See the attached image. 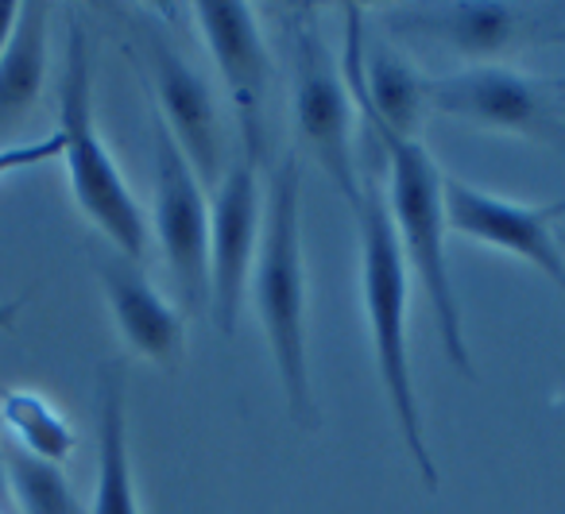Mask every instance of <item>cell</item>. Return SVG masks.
Listing matches in <instances>:
<instances>
[{
    "instance_id": "cell-1",
    "label": "cell",
    "mask_w": 565,
    "mask_h": 514,
    "mask_svg": "<svg viewBox=\"0 0 565 514\" xmlns=\"http://www.w3.org/2000/svg\"><path fill=\"white\" fill-rule=\"evenodd\" d=\"M252 310L264 325L287 410L299 426H318L307 352V271H302V174L299 156L282 151L267 174L264 233L248 279Z\"/></svg>"
},
{
    "instance_id": "cell-2",
    "label": "cell",
    "mask_w": 565,
    "mask_h": 514,
    "mask_svg": "<svg viewBox=\"0 0 565 514\" xmlns=\"http://www.w3.org/2000/svg\"><path fill=\"white\" fill-rule=\"evenodd\" d=\"M356 228H361V295L364 318H369L372 356H376V375L384 387L387 410L395 418V429L403 437L411 464L426 491L441 488L438 460L426 441L423 406L415 390V367H411V341H407V306H411V271L407 259L395 240L392 217H387L384 190L372 179H364L361 202L353 210Z\"/></svg>"
},
{
    "instance_id": "cell-3",
    "label": "cell",
    "mask_w": 565,
    "mask_h": 514,
    "mask_svg": "<svg viewBox=\"0 0 565 514\" xmlns=\"http://www.w3.org/2000/svg\"><path fill=\"white\" fill-rule=\"evenodd\" d=\"M376 148L387 159V217H392L395 240L407 259V271H415L418 287H423L426 302L438 321V336L446 360L472 379L469 336H465L461 302L454 290V271H449V251H446V171L434 163L423 140H403V136L387 132L380 125H369Z\"/></svg>"
},
{
    "instance_id": "cell-4",
    "label": "cell",
    "mask_w": 565,
    "mask_h": 514,
    "mask_svg": "<svg viewBox=\"0 0 565 514\" xmlns=\"http://www.w3.org/2000/svg\"><path fill=\"white\" fill-rule=\"evenodd\" d=\"M58 140L71 179V194L82 217L117 248V256L140 264L148 256V217L136 205L117 159L109 156L94 117V55L86 28L71 20L66 32V63L58 82Z\"/></svg>"
},
{
    "instance_id": "cell-5",
    "label": "cell",
    "mask_w": 565,
    "mask_h": 514,
    "mask_svg": "<svg viewBox=\"0 0 565 514\" xmlns=\"http://www.w3.org/2000/svg\"><path fill=\"white\" fill-rule=\"evenodd\" d=\"M295 47V136L310 151L318 167L330 174L333 186L345 194V202L356 210L364 179L356 174L353 156V97L341 78V66L330 58L318 24L310 20V9L291 28Z\"/></svg>"
},
{
    "instance_id": "cell-6",
    "label": "cell",
    "mask_w": 565,
    "mask_h": 514,
    "mask_svg": "<svg viewBox=\"0 0 565 514\" xmlns=\"http://www.w3.org/2000/svg\"><path fill=\"white\" fill-rule=\"evenodd\" d=\"M151 140H156L151 148L156 156V202H151L156 240L171 267L182 313H202L210 310V197L159 117L151 120Z\"/></svg>"
},
{
    "instance_id": "cell-7",
    "label": "cell",
    "mask_w": 565,
    "mask_h": 514,
    "mask_svg": "<svg viewBox=\"0 0 565 514\" xmlns=\"http://www.w3.org/2000/svg\"><path fill=\"white\" fill-rule=\"evenodd\" d=\"M256 171L259 167L244 156L228 159L210 202V318L221 336L236 333L264 233V194Z\"/></svg>"
},
{
    "instance_id": "cell-8",
    "label": "cell",
    "mask_w": 565,
    "mask_h": 514,
    "mask_svg": "<svg viewBox=\"0 0 565 514\" xmlns=\"http://www.w3.org/2000/svg\"><path fill=\"white\" fill-rule=\"evenodd\" d=\"M194 20L210 58L225 82L228 105L241 128V156L248 163H267V86H271V63H267L264 40H259L256 17L241 0H202L194 4Z\"/></svg>"
},
{
    "instance_id": "cell-9",
    "label": "cell",
    "mask_w": 565,
    "mask_h": 514,
    "mask_svg": "<svg viewBox=\"0 0 565 514\" xmlns=\"http://www.w3.org/2000/svg\"><path fill=\"white\" fill-rule=\"evenodd\" d=\"M441 197H446V225L457 236H469V240L539 267L565 295V248L554 236V221L565 213V197L546 205H526L454 179V174H446Z\"/></svg>"
},
{
    "instance_id": "cell-10",
    "label": "cell",
    "mask_w": 565,
    "mask_h": 514,
    "mask_svg": "<svg viewBox=\"0 0 565 514\" xmlns=\"http://www.w3.org/2000/svg\"><path fill=\"white\" fill-rule=\"evenodd\" d=\"M430 109L492 132H519L534 140H565L562 125L534 78L500 63H477L430 82Z\"/></svg>"
},
{
    "instance_id": "cell-11",
    "label": "cell",
    "mask_w": 565,
    "mask_h": 514,
    "mask_svg": "<svg viewBox=\"0 0 565 514\" xmlns=\"http://www.w3.org/2000/svg\"><path fill=\"white\" fill-rule=\"evenodd\" d=\"M148 58H151V86H156L159 97L156 117L163 120L171 140L186 156V163L194 167L198 182L202 186H217L228 167V151H225V128H221L217 97H213L210 82L171 43L159 40V35L148 43Z\"/></svg>"
},
{
    "instance_id": "cell-12",
    "label": "cell",
    "mask_w": 565,
    "mask_h": 514,
    "mask_svg": "<svg viewBox=\"0 0 565 514\" xmlns=\"http://www.w3.org/2000/svg\"><path fill=\"white\" fill-rule=\"evenodd\" d=\"M102 290L128 349L163 372H179L182 356H186V321H182L179 306H171L151 287L140 264L125 256L105 259Z\"/></svg>"
},
{
    "instance_id": "cell-13",
    "label": "cell",
    "mask_w": 565,
    "mask_h": 514,
    "mask_svg": "<svg viewBox=\"0 0 565 514\" xmlns=\"http://www.w3.org/2000/svg\"><path fill=\"white\" fill-rule=\"evenodd\" d=\"M395 32L418 35L454 47L457 55L477 63H495V55L511 51L523 40V12L515 4H495V0H454V4H430V9H403L392 20Z\"/></svg>"
},
{
    "instance_id": "cell-14",
    "label": "cell",
    "mask_w": 565,
    "mask_h": 514,
    "mask_svg": "<svg viewBox=\"0 0 565 514\" xmlns=\"http://www.w3.org/2000/svg\"><path fill=\"white\" fill-rule=\"evenodd\" d=\"M89 514H140L128 452V383L125 364L102 367V395H97V491Z\"/></svg>"
},
{
    "instance_id": "cell-15",
    "label": "cell",
    "mask_w": 565,
    "mask_h": 514,
    "mask_svg": "<svg viewBox=\"0 0 565 514\" xmlns=\"http://www.w3.org/2000/svg\"><path fill=\"white\" fill-rule=\"evenodd\" d=\"M51 9L40 0L20 4L12 40L0 55V136L32 113L47 78V28Z\"/></svg>"
},
{
    "instance_id": "cell-16",
    "label": "cell",
    "mask_w": 565,
    "mask_h": 514,
    "mask_svg": "<svg viewBox=\"0 0 565 514\" xmlns=\"http://www.w3.org/2000/svg\"><path fill=\"white\" fill-rule=\"evenodd\" d=\"M0 429H9L12 445L51 464H63L74 452V429L55 406L35 390H4L0 395Z\"/></svg>"
},
{
    "instance_id": "cell-17",
    "label": "cell",
    "mask_w": 565,
    "mask_h": 514,
    "mask_svg": "<svg viewBox=\"0 0 565 514\" xmlns=\"http://www.w3.org/2000/svg\"><path fill=\"white\" fill-rule=\"evenodd\" d=\"M0 460H4L12 503H17L20 514H86L71 480H66L63 464L32 457V452H24L12 441L0 445Z\"/></svg>"
},
{
    "instance_id": "cell-18",
    "label": "cell",
    "mask_w": 565,
    "mask_h": 514,
    "mask_svg": "<svg viewBox=\"0 0 565 514\" xmlns=\"http://www.w3.org/2000/svg\"><path fill=\"white\" fill-rule=\"evenodd\" d=\"M51 159H63V140H58V132L43 136V140H28V143H0V179L32 171V167L51 163Z\"/></svg>"
},
{
    "instance_id": "cell-19",
    "label": "cell",
    "mask_w": 565,
    "mask_h": 514,
    "mask_svg": "<svg viewBox=\"0 0 565 514\" xmlns=\"http://www.w3.org/2000/svg\"><path fill=\"white\" fill-rule=\"evenodd\" d=\"M17 17H20L17 0H0V55H4V47H9L12 28H17Z\"/></svg>"
},
{
    "instance_id": "cell-20",
    "label": "cell",
    "mask_w": 565,
    "mask_h": 514,
    "mask_svg": "<svg viewBox=\"0 0 565 514\" xmlns=\"http://www.w3.org/2000/svg\"><path fill=\"white\" fill-rule=\"evenodd\" d=\"M28 306V295H20V298H9V302H0V329H9L12 321L20 318V310Z\"/></svg>"
}]
</instances>
